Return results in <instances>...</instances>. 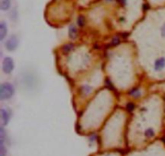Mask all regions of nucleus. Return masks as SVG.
Segmentation results:
<instances>
[{"instance_id":"f257e3e1","label":"nucleus","mask_w":165,"mask_h":156,"mask_svg":"<svg viewBox=\"0 0 165 156\" xmlns=\"http://www.w3.org/2000/svg\"><path fill=\"white\" fill-rule=\"evenodd\" d=\"M15 94L14 86L8 82L3 83L0 86V100L6 101L11 99Z\"/></svg>"},{"instance_id":"f03ea898","label":"nucleus","mask_w":165,"mask_h":156,"mask_svg":"<svg viewBox=\"0 0 165 156\" xmlns=\"http://www.w3.org/2000/svg\"><path fill=\"white\" fill-rule=\"evenodd\" d=\"M18 45H19V39L15 35H11L5 42L6 49L8 51H15L18 48Z\"/></svg>"},{"instance_id":"7ed1b4c3","label":"nucleus","mask_w":165,"mask_h":156,"mask_svg":"<svg viewBox=\"0 0 165 156\" xmlns=\"http://www.w3.org/2000/svg\"><path fill=\"white\" fill-rule=\"evenodd\" d=\"M2 71L5 74L10 75L13 71L15 68V64H14V61L11 57H6L2 61Z\"/></svg>"},{"instance_id":"20e7f679","label":"nucleus","mask_w":165,"mask_h":156,"mask_svg":"<svg viewBox=\"0 0 165 156\" xmlns=\"http://www.w3.org/2000/svg\"><path fill=\"white\" fill-rule=\"evenodd\" d=\"M11 110L7 108H2L0 109V117L2 121V126H6L8 125L9 121L11 120Z\"/></svg>"},{"instance_id":"39448f33","label":"nucleus","mask_w":165,"mask_h":156,"mask_svg":"<svg viewBox=\"0 0 165 156\" xmlns=\"http://www.w3.org/2000/svg\"><path fill=\"white\" fill-rule=\"evenodd\" d=\"M94 91V88L92 86L90 85H82L79 88V93L81 96L86 97V96H88L89 95H90Z\"/></svg>"},{"instance_id":"423d86ee","label":"nucleus","mask_w":165,"mask_h":156,"mask_svg":"<svg viewBox=\"0 0 165 156\" xmlns=\"http://www.w3.org/2000/svg\"><path fill=\"white\" fill-rule=\"evenodd\" d=\"M165 68V58L162 57L155 61L154 70L155 71H161Z\"/></svg>"},{"instance_id":"0eeeda50","label":"nucleus","mask_w":165,"mask_h":156,"mask_svg":"<svg viewBox=\"0 0 165 156\" xmlns=\"http://www.w3.org/2000/svg\"><path fill=\"white\" fill-rule=\"evenodd\" d=\"M7 34V25L4 21L0 23V41H3Z\"/></svg>"},{"instance_id":"6e6552de","label":"nucleus","mask_w":165,"mask_h":156,"mask_svg":"<svg viewBox=\"0 0 165 156\" xmlns=\"http://www.w3.org/2000/svg\"><path fill=\"white\" fill-rule=\"evenodd\" d=\"M78 36V30L74 24H71L69 28V36L72 40H75Z\"/></svg>"},{"instance_id":"1a4fd4ad","label":"nucleus","mask_w":165,"mask_h":156,"mask_svg":"<svg viewBox=\"0 0 165 156\" xmlns=\"http://www.w3.org/2000/svg\"><path fill=\"white\" fill-rule=\"evenodd\" d=\"M128 94L131 96H132L133 98L138 99V98H140V96H142V92L140 88H134L128 92Z\"/></svg>"},{"instance_id":"9d476101","label":"nucleus","mask_w":165,"mask_h":156,"mask_svg":"<svg viewBox=\"0 0 165 156\" xmlns=\"http://www.w3.org/2000/svg\"><path fill=\"white\" fill-rule=\"evenodd\" d=\"M11 0H0V9L2 11H7L11 7Z\"/></svg>"},{"instance_id":"9b49d317","label":"nucleus","mask_w":165,"mask_h":156,"mask_svg":"<svg viewBox=\"0 0 165 156\" xmlns=\"http://www.w3.org/2000/svg\"><path fill=\"white\" fill-rule=\"evenodd\" d=\"M73 49H74V45L73 43H68L62 47V51L64 54H69L71 51H73Z\"/></svg>"},{"instance_id":"f8f14e48","label":"nucleus","mask_w":165,"mask_h":156,"mask_svg":"<svg viewBox=\"0 0 165 156\" xmlns=\"http://www.w3.org/2000/svg\"><path fill=\"white\" fill-rule=\"evenodd\" d=\"M144 135L147 138H152L155 136V130L154 129L152 128H148L147 129L145 132H144Z\"/></svg>"},{"instance_id":"ddd939ff","label":"nucleus","mask_w":165,"mask_h":156,"mask_svg":"<svg viewBox=\"0 0 165 156\" xmlns=\"http://www.w3.org/2000/svg\"><path fill=\"white\" fill-rule=\"evenodd\" d=\"M77 24L78 27L82 28L86 24V18L84 17L83 15H79L77 19Z\"/></svg>"},{"instance_id":"4468645a","label":"nucleus","mask_w":165,"mask_h":156,"mask_svg":"<svg viewBox=\"0 0 165 156\" xmlns=\"http://www.w3.org/2000/svg\"><path fill=\"white\" fill-rule=\"evenodd\" d=\"M126 109H127V112H129V113H132L135 109V104H134L133 102H128L127 104Z\"/></svg>"},{"instance_id":"2eb2a0df","label":"nucleus","mask_w":165,"mask_h":156,"mask_svg":"<svg viewBox=\"0 0 165 156\" xmlns=\"http://www.w3.org/2000/svg\"><path fill=\"white\" fill-rule=\"evenodd\" d=\"M6 149L4 144H0V156H6Z\"/></svg>"},{"instance_id":"dca6fc26","label":"nucleus","mask_w":165,"mask_h":156,"mask_svg":"<svg viewBox=\"0 0 165 156\" xmlns=\"http://www.w3.org/2000/svg\"><path fill=\"white\" fill-rule=\"evenodd\" d=\"M119 43H120V38L118 36H114V38L112 39L111 45L113 46H116V45H119Z\"/></svg>"},{"instance_id":"f3484780","label":"nucleus","mask_w":165,"mask_h":156,"mask_svg":"<svg viewBox=\"0 0 165 156\" xmlns=\"http://www.w3.org/2000/svg\"><path fill=\"white\" fill-rule=\"evenodd\" d=\"M89 140H90V142H91V143H94L95 141L97 140V136L94 134L91 135L90 138H89Z\"/></svg>"},{"instance_id":"a211bd4d","label":"nucleus","mask_w":165,"mask_h":156,"mask_svg":"<svg viewBox=\"0 0 165 156\" xmlns=\"http://www.w3.org/2000/svg\"><path fill=\"white\" fill-rule=\"evenodd\" d=\"M106 86H107L109 88H110V89H114V87L112 85L111 82L109 81V80H108V79L106 81Z\"/></svg>"},{"instance_id":"6ab92c4d","label":"nucleus","mask_w":165,"mask_h":156,"mask_svg":"<svg viewBox=\"0 0 165 156\" xmlns=\"http://www.w3.org/2000/svg\"><path fill=\"white\" fill-rule=\"evenodd\" d=\"M161 35L163 36H165V24H163V26L161 27Z\"/></svg>"},{"instance_id":"aec40b11","label":"nucleus","mask_w":165,"mask_h":156,"mask_svg":"<svg viewBox=\"0 0 165 156\" xmlns=\"http://www.w3.org/2000/svg\"><path fill=\"white\" fill-rule=\"evenodd\" d=\"M118 1L121 5H125L127 3V0H118Z\"/></svg>"},{"instance_id":"412c9836","label":"nucleus","mask_w":165,"mask_h":156,"mask_svg":"<svg viewBox=\"0 0 165 156\" xmlns=\"http://www.w3.org/2000/svg\"><path fill=\"white\" fill-rule=\"evenodd\" d=\"M144 10H145V11H147V10H148V9H149V6H148V4L144 5Z\"/></svg>"},{"instance_id":"4be33fe9","label":"nucleus","mask_w":165,"mask_h":156,"mask_svg":"<svg viewBox=\"0 0 165 156\" xmlns=\"http://www.w3.org/2000/svg\"><path fill=\"white\" fill-rule=\"evenodd\" d=\"M106 1H112V0H106Z\"/></svg>"}]
</instances>
